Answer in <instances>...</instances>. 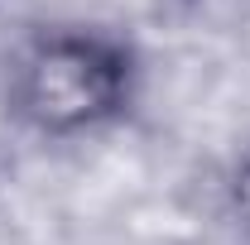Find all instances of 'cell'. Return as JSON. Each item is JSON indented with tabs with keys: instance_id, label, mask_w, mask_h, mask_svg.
I'll use <instances>...</instances> for the list:
<instances>
[{
	"instance_id": "6da1fadb",
	"label": "cell",
	"mask_w": 250,
	"mask_h": 245,
	"mask_svg": "<svg viewBox=\"0 0 250 245\" xmlns=\"http://www.w3.org/2000/svg\"><path fill=\"white\" fill-rule=\"evenodd\" d=\"M145 87L140 43L96 20H43L0 58V116L39 144H82L130 125Z\"/></svg>"
},
{
	"instance_id": "7a4b0ae2",
	"label": "cell",
	"mask_w": 250,
	"mask_h": 245,
	"mask_svg": "<svg viewBox=\"0 0 250 245\" xmlns=\"http://www.w3.org/2000/svg\"><path fill=\"white\" fill-rule=\"evenodd\" d=\"M221 212L250 241V144H241L231 154V163L221 168Z\"/></svg>"
}]
</instances>
